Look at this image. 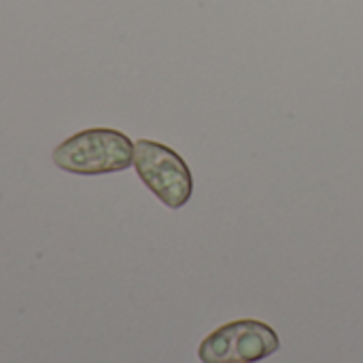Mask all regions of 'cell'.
I'll return each instance as SVG.
<instances>
[{
    "label": "cell",
    "mask_w": 363,
    "mask_h": 363,
    "mask_svg": "<svg viewBox=\"0 0 363 363\" xmlns=\"http://www.w3.org/2000/svg\"><path fill=\"white\" fill-rule=\"evenodd\" d=\"M281 349L279 334L264 321L238 319L211 332L198 347L202 363H257Z\"/></svg>",
    "instance_id": "cell-3"
},
{
    "label": "cell",
    "mask_w": 363,
    "mask_h": 363,
    "mask_svg": "<svg viewBox=\"0 0 363 363\" xmlns=\"http://www.w3.org/2000/svg\"><path fill=\"white\" fill-rule=\"evenodd\" d=\"M51 160L62 172L77 177L115 174L134 166V143L119 130L89 128L62 140Z\"/></svg>",
    "instance_id": "cell-1"
},
{
    "label": "cell",
    "mask_w": 363,
    "mask_h": 363,
    "mask_svg": "<svg viewBox=\"0 0 363 363\" xmlns=\"http://www.w3.org/2000/svg\"><path fill=\"white\" fill-rule=\"evenodd\" d=\"M134 168L145 187L166 208L179 211L191 200L194 174L174 149L151 138H138L134 143Z\"/></svg>",
    "instance_id": "cell-2"
}]
</instances>
